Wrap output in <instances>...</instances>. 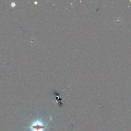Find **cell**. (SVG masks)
I'll use <instances>...</instances> for the list:
<instances>
[{
	"mask_svg": "<svg viewBox=\"0 0 131 131\" xmlns=\"http://www.w3.org/2000/svg\"><path fill=\"white\" fill-rule=\"evenodd\" d=\"M29 128L32 131H43L45 129L46 126L42 121L37 120L32 123Z\"/></svg>",
	"mask_w": 131,
	"mask_h": 131,
	"instance_id": "1",
	"label": "cell"
}]
</instances>
